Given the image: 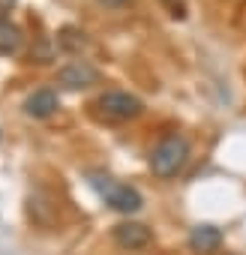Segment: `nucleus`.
<instances>
[{
	"label": "nucleus",
	"mask_w": 246,
	"mask_h": 255,
	"mask_svg": "<svg viewBox=\"0 0 246 255\" xmlns=\"http://www.w3.org/2000/svg\"><path fill=\"white\" fill-rule=\"evenodd\" d=\"M189 141L183 138V135H177V132H171V135H165L156 147H153V153H150V171L159 177V180H171V177H177L183 168H186V162H189Z\"/></svg>",
	"instance_id": "obj_1"
},
{
	"label": "nucleus",
	"mask_w": 246,
	"mask_h": 255,
	"mask_svg": "<svg viewBox=\"0 0 246 255\" xmlns=\"http://www.w3.org/2000/svg\"><path fill=\"white\" fill-rule=\"evenodd\" d=\"M90 183H93V189L105 198V204H108L111 210H117V213H138L141 204H144V198H141V192H138L135 186L120 183V180H114L111 174L90 171Z\"/></svg>",
	"instance_id": "obj_2"
},
{
	"label": "nucleus",
	"mask_w": 246,
	"mask_h": 255,
	"mask_svg": "<svg viewBox=\"0 0 246 255\" xmlns=\"http://www.w3.org/2000/svg\"><path fill=\"white\" fill-rule=\"evenodd\" d=\"M96 108L105 120H135L141 111H144V102L135 96V93H126V90H105L99 99H96Z\"/></svg>",
	"instance_id": "obj_3"
},
{
	"label": "nucleus",
	"mask_w": 246,
	"mask_h": 255,
	"mask_svg": "<svg viewBox=\"0 0 246 255\" xmlns=\"http://www.w3.org/2000/svg\"><path fill=\"white\" fill-rule=\"evenodd\" d=\"M99 78H102L99 69L90 66L87 60H72V63H66V66L57 69V84L63 90H84V87L99 84Z\"/></svg>",
	"instance_id": "obj_4"
},
{
	"label": "nucleus",
	"mask_w": 246,
	"mask_h": 255,
	"mask_svg": "<svg viewBox=\"0 0 246 255\" xmlns=\"http://www.w3.org/2000/svg\"><path fill=\"white\" fill-rule=\"evenodd\" d=\"M111 237H114V243L120 246V249H144V246H150V240H153V231L144 225V222H117L114 228H111Z\"/></svg>",
	"instance_id": "obj_5"
},
{
	"label": "nucleus",
	"mask_w": 246,
	"mask_h": 255,
	"mask_svg": "<svg viewBox=\"0 0 246 255\" xmlns=\"http://www.w3.org/2000/svg\"><path fill=\"white\" fill-rule=\"evenodd\" d=\"M222 246V231L216 225H195L189 231V249L198 252V255H213L216 249Z\"/></svg>",
	"instance_id": "obj_6"
},
{
	"label": "nucleus",
	"mask_w": 246,
	"mask_h": 255,
	"mask_svg": "<svg viewBox=\"0 0 246 255\" xmlns=\"http://www.w3.org/2000/svg\"><path fill=\"white\" fill-rule=\"evenodd\" d=\"M57 105H60V99H57V93H54L51 87L33 90V93L24 99V111H27L30 117H36V120H45V117H51V114L57 111Z\"/></svg>",
	"instance_id": "obj_7"
},
{
	"label": "nucleus",
	"mask_w": 246,
	"mask_h": 255,
	"mask_svg": "<svg viewBox=\"0 0 246 255\" xmlns=\"http://www.w3.org/2000/svg\"><path fill=\"white\" fill-rule=\"evenodd\" d=\"M24 36L18 30V24H12L6 15H0V54H15L21 48Z\"/></svg>",
	"instance_id": "obj_8"
},
{
	"label": "nucleus",
	"mask_w": 246,
	"mask_h": 255,
	"mask_svg": "<svg viewBox=\"0 0 246 255\" xmlns=\"http://www.w3.org/2000/svg\"><path fill=\"white\" fill-rule=\"evenodd\" d=\"M57 45H60L63 51H81V48L87 45V36H84V30H78V27H63V30L57 33Z\"/></svg>",
	"instance_id": "obj_9"
},
{
	"label": "nucleus",
	"mask_w": 246,
	"mask_h": 255,
	"mask_svg": "<svg viewBox=\"0 0 246 255\" xmlns=\"http://www.w3.org/2000/svg\"><path fill=\"white\" fill-rule=\"evenodd\" d=\"M162 3L171 9V15H174V18H183V15H186V6H183V0H162Z\"/></svg>",
	"instance_id": "obj_10"
},
{
	"label": "nucleus",
	"mask_w": 246,
	"mask_h": 255,
	"mask_svg": "<svg viewBox=\"0 0 246 255\" xmlns=\"http://www.w3.org/2000/svg\"><path fill=\"white\" fill-rule=\"evenodd\" d=\"M15 3H18V0H0V9H3V12H6V9H12Z\"/></svg>",
	"instance_id": "obj_11"
}]
</instances>
